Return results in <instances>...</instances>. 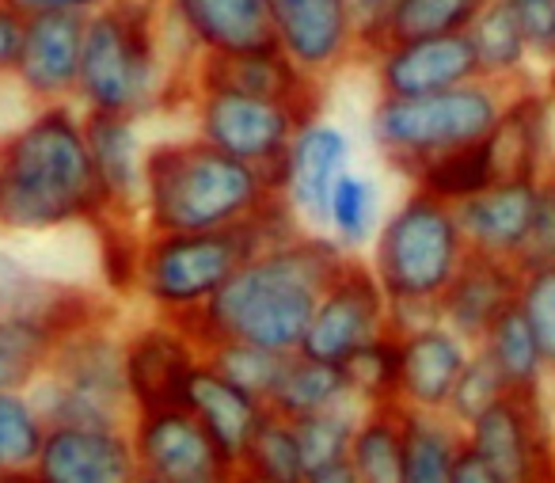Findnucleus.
Masks as SVG:
<instances>
[{"label":"nucleus","mask_w":555,"mask_h":483,"mask_svg":"<svg viewBox=\"0 0 555 483\" xmlns=\"http://www.w3.org/2000/svg\"><path fill=\"white\" fill-rule=\"evenodd\" d=\"M350 255L327 232H297L244 263L186 328L202 343H251L297 354L317 301Z\"/></svg>","instance_id":"1"},{"label":"nucleus","mask_w":555,"mask_h":483,"mask_svg":"<svg viewBox=\"0 0 555 483\" xmlns=\"http://www.w3.org/2000/svg\"><path fill=\"white\" fill-rule=\"evenodd\" d=\"M100 217L103 194L77 103L35 107L0 134V237H47Z\"/></svg>","instance_id":"2"},{"label":"nucleus","mask_w":555,"mask_h":483,"mask_svg":"<svg viewBox=\"0 0 555 483\" xmlns=\"http://www.w3.org/2000/svg\"><path fill=\"white\" fill-rule=\"evenodd\" d=\"M305 232L282 194L267 202L251 221L209 232H145L138 252V285L133 297L145 313L191 323L221 285L262 247Z\"/></svg>","instance_id":"3"},{"label":"nucleus","mask_w":555,"mask_h":483,"mask_svg":"<svg viewBox=\"0 0 555 483\" xmlns=\"http://www.w3.org/2000/svg\"><path fill=\"white\" fill-rule=\"evenodd\" d=\"M274 199L259 168L224 156L202 138H171L145 149V232H209L232 229Z\"/></svg>","instance_id":"4"},{"label":"nucleus","mask_w":555,"mask_h":483,"mask_svg":"<svg viewBox=\"0 0 555 483\" xmlns=\"http://www.w3.org/2000/svg\"><path fill=\"white\" fill-rule=\"evenodd\" d=\"M164 0H118L85 20L77 107L85 115H156L171 92Z\"/></svg>","instance_id":"5"},{"label":"nucleus","mask_w":555,"mask_h":483,"mask_svg":"<svg viewBox=\"0 0 555 483\" xmlns=\"http://www.w3.org/2000/svg\"><path fill=\"white\" fill-rule=\"evenodd\" d=\"M468 259L456 209L411 187L385 217L370 244V270L392 308V331L438 320V297Z\"/></svg>","instance_id":"6"},{"label":"nucleus","mask_w":555,"mask_h":483,"mask_svg":"<svg viewBox=\"0 0 555 483\" xmlns=\"http://www.w3.org/2000/svg\"><path fill=\"white\" fill-rule=\"evenodd\" d=\"M27 392L47 430H130L133 407L126 392L122 323L115 308L65 331L50 351L47 373Z\"/></svg>","instance_id":"7"},{"label":"nucleus","mask_w":555,"mask_h":483,"mask_svg":"<svg viewBox=\"0 0 555 483\" xmlns=\"http://www.w3.org/2000/svg\"><path fill=\"white\" fill-rule=\"evenodd\" d=\"M509 92L514 88L476 80V85L423 96V100L377 96L370 107V141L388 161V168L411 179L423 164L491 138Z\"/></svg>","instance_id":"8"},{"label":"nucleus","mask_w":555,"mask_h":483,"mask_svg":"<svg viewBox=\"0 0 555 483\" xmlns=\"http://www.w3.org/2000/svg\"><path fill=\"white\" fill-rule=\"evenodd\" d=\"M194 138L221 149L224 156L259 168L267 176L270 191L282 194L286 187V153L294 145L297 130L309 123V115L274 100L221 92V88H191Z\"/></svg>","instance_id":"9"},{"label":"nucleus","mask_w":555,"mask_h":483,"mask_svg":"<svg viewBox=\"0 0 555 483\" xmlns=\"http://www.w3.org/2000/svg\"><path fill=\"white\" fill-rule=\"evenodd\" d=\"M464 445L502 483H552L555 427L544 392H506L468 430Z\"/></svg>","instance_id":"10"},{"label":"nucleus","mask_w":555,"mask_h":483,"mask_svg":"<svg viewBox=\"0 0 555 483\" xmlns=\"http://www.w3.org/2000/svg\"><path fill=\"white\" fill-rule=\"evenodd\" d=\"M122 351L126 392H130L133 415L183 407L191 377L206 361V351L186 323L153 313H145L133 323H122Z\"/></svg>","instance_id":"11"},{"label":"nucleus","mask_w":555,"mask_h":483,"mask_svg":"<svg viewBox=\"0 0 555 483\" xmlns=\"http://www.w3.org/2000/svg\"><path fill=\"white\" fill-rule=\"evenodd\" d=\"M388 331H392V308H388L385 290L373 278L370 263L350 255L320 293L317 313H312V323L297 354L343 366L350 354L377 343Z\"/></svg>","instance_id":"12"},{"label":"nucleus","mask_w":555,"mask_h":483,"mask_svg":"<svg viewBox=\"0 0 555 483\" xmlns=\"http://www.w3.org/2000/svg\"><path fill=\"white\" fill-rule=\"evenodd\" d=\"M130 445L138 472L164 483H236V465L186 407L133 415Z\"/></svg>","instance_id":"13"},{"label":"nucleus","mask_w":555,"mask_h":483,"mask_svg":"<svg viewBox=\"0 0 555 483\" xmlns=\"http://www.w3.org/2000/svg\"><path fill=\"white\" fill-rule=\"evenodd\" d=\"M365 58L373 65L377 96H388V100H423V96L453 92V88L479 80L476 50L468 42V31L434 35V39L377 42Z\"/></svg>","instance_id":"14"},{"label":"nucleus","mask_w":555,"mask_h":483,"mask_svg":"<svg viewBox=\"0 0 555 483\" xmlns=\"http://www.w3.org/2000/svg\"><path fill=\"white\" fill-rule=\"evenodd\" d=\"M270 9L278 50L320 85L365 54L362 27L347 0H270Z\"/></svg>","instance_id":"15"},{"label":"nucleus","mask_w":555,"mask_h":483,"mask_svg":"<svg viewBox=\"0 0 555 483\" xmlns=\"http://www.w3.org/2000/svg\"><path fill=\"white\" fill-rule=\"evenodd\" d=\"M164 24L194 62L278 47L270 0H164Z\"/></svg>","instance_id":"16"},{"label":"nucleus","mask_w":555,"mask_h":483,"mask_svg":"<svg viewBox=\"0 0 555 483\" xmlns=\"http://www.w3.org/2000/svg\"><path fill=\"white\" fill-rule=\"evenodd\" d=\"M80 54H85V16H31L12 80L35 107L77 103Z\"/></svg>","instance_id":"17"},{"label":"nucleus","mask_w":555,"mask_h":483,"mask_svg":"<svg viewBox=\"0 0 555 483\" xmlns=\"http://www.w3.org/2000/svg\"><path fill=\"white\" fill-rule=\"evenodd\" d=\"M191 88H221V92L255 96V100H274L305 111L309 118H317L320 100H324L320 80L305 77L278 47L224 58H198L191 69Z\"/></svg>","instance_id":"18"},{"label":"nucleus","mask_w":555,"mask_h":483,"mask_svg":"<svg viewBox=\"0 0 555 483\" xmlns=\"http://www.w3.org/2000/svg\"><path fill=\"white\" fill-rule=\"evenodd\" d=\"M85 141H88V156H92L95 187L103 194V217L141 225L145 149H149L141 141V123L122 115H85Z\"/></svg>","instance_id":"19"},{"label":"nucleus","mask_w":555,"mask_h":483,"mask_svg":"<svg viewBox=\"0 0 555 483\" xmlns=\"http://www.w3.org/2000/svg\"><path fill=\"white\" fill-rule=\"evenodd\" d=\"M100 313H107V305H100L92 293L42 275L20 255L0 252V320L31 323L62 339L65 331L80 328Z\"/></svg>","instance_id":"20"},{"label":"nucleus","mask_w":555,"mask_h":483,"mask_svg":"<svg viewBox=\"0 0 555 483\" xmlns=\"http://www.w3.org/2000/svg\"><path fill=\"white\" fill-rule=\"evenodd\" d=\"M343 171H350L347 130L320 115L309 118L286 153V187H282V199L309 232H324L327 199Z\"/></svg>","instance_id":"21"},{"label":"nucleus","mask_w":555,"mask_h":483,"mask_svg":"<svg viewBox=\"0 0 555 483\" xmlns=\"http://www.w3.org/2000/svg\"><path fill=\"white\" fill-rule=\"evenodd\" d=\"M517 293H521V267L517 263L468 252V259L461 263L453 282L438 297V320L449 331H456L468 346H479L491 323L517 305Z\"/></svg>","instance_id":"22"},{"label":"nucleus","mask_w":555,"mask_h":483,"mask_svg":"<svg viewBox=\"0 0 555 483\" xmlns=\"http://www.w3.org/2000/svg\"><path fill=\"white\" fill-rule=\"evenodd\" d=\"M464 244L476 255L521 263L537 221V179H499L456 206Z\"/></svg>","instance_id":"23"},{"label":"nucleus","mask_w":555,"mask_h":483,"mask_svg":"<svg viewBox=\"0 0 555 483\" xmlns=\"http://www.w3.org/2000/svg\"><path fill=\"white\" fill-rule=\"evenodd\" d=\"M494 183L499 179H540L555 161L552 96L547 88H514L506 96L499 123L487 138Z\"/></svg>","instance_id":"24"},{"label":"nucleus","mask_w":555,"mask_h":483,"mask_svg":"<svg viewBox=\"0 0 555 483\" xmlns=\"http://www.w3.org/2000/svg\"><path fill=\"white\" fill-rule=\"evenodd\" d=\"M138 475L130 430H47L35 483H130Z\"/></svg>","instance_id":"25"},{"label":"nucleus","mask_w":555,"mask_h":483,"mask_svg":"<svg viewBox=\"0 0 555 483\" xmlns=\"http://www.w3.org/2000/svg\"><path fill=\"white\" fill-rule=\"evenodd\" d=\"M400 339V407L408 411H446L456 381L472 358V346L441 320L396 331Z\"/></svg>","instance_id":"26"},{"label":"nucleus","mask_w":555,"mask_h":483,"mask_svg":"<svg viewBox=\"0 0 555 483\" xmlns=\"http://www.w3.org/2000/svg\"><path fill=\"white\" fill-rule=\"evenodd\" d=\"M183 407L209 430V437L221 445V453L232 460V465H240L247 442H251L262 415H267V404H259L255 396L240 392L236 384L217 377L206 361H202V369L191 377V389H186Z\"/></svg>","instance_id":"27"},{"label":"nucleus","mask_w":555,"mask_h":483,"mask_svg":"<svg viewBox=\"0 0 555 483\" xmlns=\"http://www.w3.org/2000/svg\"><path fill=\"white\" fill-rule=\"evenodd\" d=\"M403 483H453L464 430L446 411H400Z\"/></svg>","instance_id":"28"},{"label":"nucleus","mask_w":555,"mask_h":483,"mask_svg":"<svg viewBox=\"0 0 555 483\" xmlns=\"http://www.w3.org/2000/svg\"><path fill=\"white\" fill-rule=\"evenodd\" d=\"M468 42L476 50L479 80H491L499 88H521L525 73H529L532 50L525 42L517 20L502 0H491L468 27Z\"/></svg>","instance_id":"29"},{"label":"nucleus","mask_w":555,"mask_h":483,"mask_svg":"<svg viewBox=\"0 0 555 483\" xmlns=\"http://www.w3.org/2000/svg\"><path fill=\"white\" fill-rule=\"evenodd\" d=\"M350 404L347 381H343V369L332 361H317L309 354H289L286 369L278 377V389L270 396V411L282 415V419L297 422L309 419V415L332 411V407Z\"/></svg>","instance_id":"30"},{"label":"nucleus","mask_w":555,"mask_h":483,"mask_svg":"<svg viewBox=\"0 0 555 483\" xmlns=\"http://www.w3.org/2000/svg\"><path fill=\"white\" fill-rule=\"evenodd\" d=\"M476 351L487 354L499 377L506 381L509 392H544L547 389V366L544 354H540V343L532 335L529 320H525L521 308H509L499 320L491 323V331L483 335V343Z\"/></svg>","instance_id":"31"},{"label":"nucleus","mask_w":555,"mask_h":483,"mask_svg":"<svg viewBox=\"0 0 555 483\" xmlns=\"http://www.w3.org/2000/svg\"><path fill=\"white\" fill-rule=\"evenodd\" d=\"M400 404L362 411L350 442V468L358 483H403V437H400Z\"/></svg>","instance_id":"32"},{"label":"nucleus","mask_w":555,"mask_h":483,"mask_svg":"<svg viewBox=\"0 0 555 483\" xmlns=\"http://www.w3.org/2000/svg\"><path fill=\"white\" fill-rule=\"evenodd\" d=\"M236 475H244L251 483H305L309 468H305L294 422L267 407L259 430L251 434L244 457H240Z\"/></svg>","instance_id":"33"},{"label":"nucleus","mask_w":555,"mask_h":483,"mask_svg":"<svg viewBox=\"0 0 555 483\" xmlns=\"http://www.w3.org/2000/svg\"><path fill=\"white\" fill-rule=\"evenodd\" d=\"M487 4H491V0H392V9H388L373 47H377V42H400V39L461 35L476 24V16ZM370 50H365V54H370Z\"/></svg>","instance_id":"34"},{"label":"nucleus","mask_w":555,"mask_h":483,"mask_svg":"<svg viewBox=\"0 0 555 483\" xmlns=\"http://www.w3.org/2000/svg\"><path fill=\"white\" fill-rule=\"evenodd\" d=\"M377 229H380L377 183H373L370 176H362V171H343L332 199H327L324 232L343 247V252L354 255L358 247L373 244Z\"/></svg>","instance_id":"35"},{"label":"nucleus","mask_w":555,"mask_h":483,"mask_svg":"<svg viewBox=\"0 0 555 483\" xmlns=\"http://www.w3.org/2000/svg\"><path fill=\"white\" fill-rule=\"evenodd\" d=\"M47 422L31 392H0V480H35Z\"/></svg>","instance_id":"36"},{"label":"nucleus","mask_w":555,"mask_h":483,"mask_svg":"<svg viewBox=\"0 0 555 483\" xmlns=\"http://www.w3.org/2000/svg\"><path fill=\"white\" fill-rule=\"evenodd\" d=\"M339 369L347 381L350 404H358L362 411L400 404V339H396V331L354 351Z\"/></svg>","instance_id":"37"},{"label":"nucleus","mask_w":555,"mask_h":483,"mask_svg":"<svg viewBox=\"0 0 555 483\" xmlns=\"http://www.w3.org/2000/svg\"><path fill=\"white\" fill-rule=\"evenodd\" d=\"M494 183V168H491V153H487V141L468 149H456L446 153L438 161L423 164V168L411 176L415 191H426L430 199L446 202V206H461V202L476 199L479 191Z\"/></svg>","instance_id":"38"},{"label":"nucleus","mask_w":555,"mask_h":483,"mask_svg":"<svg viewBox=\"0 0 555 483\" xmlns=\"http://www.w3.org/2000/svg\"><path fill=\"white\" fill-rule=\"evenodd\" d=\"M289 354L267 351V346L251 343H214L206 346V366L217 377H224L229 384H236L240 392L255 396L259 404H270L278 389V377L286 369Z\"/></svg>","instance_id":"39"},{"label":"nucleus","mask_w":555,"mask_h":483,"mask_svg":"<svg viewBox=\"0 0 555 483\" xmlns=\"http://www.w3.org/2000/svg\"><path fill=\"white\" fill-rule=\"evenodd\" d=\"M57 339L42 328L0 320V392H27L47 373Z\"/></svg>","instance_id":"40"},{"label":"nucleus","mask_w":555,"mask_h":483,"mask_svg":"<svg viewBox=\"0 0 555 483\" xmlns=\"http://www.w3.org/2000/svg\"><path fill=\"white\" fill-rule=\"evenodd\" d=\"M358 419H362V407L358 404H343L332 411L309 415V419H297V442H301V457L305 468H324L335 460H347L350 442H354Z\"/></svg>","instance_id":"41"},{"label":"nucleus","mask_w":555,"mask_h":483,"mask_svg":"<svg viewBox=\"0 0 555 483\" xmlns=\"http://www.w3.org/2000/svg\"><path fill=\"white\" fill-rule=\"evenodd\" d=\"M506 392L509 389H506V381L499 377V369L487 361L483 351H476V346H472V358H468V366H464L461 381H456L453 396H449L446 415L461 430H468L472 422H476L483 411H491V407L499 404Z\"/></svg>","instance_id":"42"},{"label":"nucleus","mask_w":555,"mask_h":483,"mask_svg":"<svg viewBox=\"0 0 555 483\" xmlns=\"http://www.w3.org/2000/svg\"><path fill=\"white\" fill-rule=\"evenodd\" d=\"M517 308L525 313L532 335H537L547 373L555 377V263L521 270V293H517Z\"/></svg>","instance_id":"43"},{"label":"nucleus","mask_w":555,"mask_h":483,"mask_svg":"<svg viewBox=\"0 0 555 483\" xmlns=\"http://www.w3.org/2000/svg\"><path fill=\"white\" fill-rule=\"evenodd\" d=\"M509 16L517 20L525 42L532 50V62H540L552 73L555 62V0H502Z\"/></svg>","instance_id":"44"},{"label":"nucleus","mask_w":555,"mask_h":483,"mask_svg":"<svg viewBox=\"0 0 555 483\" xmlns=\"http://www.w3.org/2000/svg\"><path fill=\"white\" fill-rule=\"evenodd\" d=\"M555 263V161L547 164V171L537 179V221H532V237L525 247L517 267H544Z\"/></svg>","instance_id":"45"},{"label":"nucleus","mask_w":555,"mask_h":483,"mask_svg":"<svg viewBox=\"0 0 555 483\" xmlns=\"http://www.w3.org/2000/svg\"><path fill=\"white\" fill-rule=\"evenodd\" d=\"M24 27L27 20L12 4L0 0V80H12V73H16L20 47H24Z\"/></svg>","instance_id":"46"},{"label":"nucleus","mask_w":555,"mask_h":483,"mask_svg":"<svg viewBox=\"0 0 555 483\" xmlns=\"http://www.w3.org/2000/svg\"><path fill=\"white\" fill-rule=\"evenodd\" d=\"M4 4H12V9H16L24 20L50 16V12H62V16H85L88 20V16H95V12L118 4V0H4Z\"/></svg>","instance_id":"47"},{"label":"nucleus","mask_w":555,"mask_h":483,"mask_svg":"<svg viewBox=\"0 0 555 483\" xmlns=\"http://www.w3.org/2000/svg\"><path fill=\"white\" fill-rule=\"evenodd\" d=\"M347 4H350V12H354L358 27H362L365 50H370L373 39H377V31H380V24H385L388 9H392V0H347Z\"/></svg>","instance_id":"48"},{"label":"nucleus","mask_w":555,"mask_h":483,"mask_svg":"<svg viewBox=\"0 0 555 483\" xmlns=\"http://www.w3.org/2000/svg\"><path fill=\"white\" fill-rule=\"evenodd\" d=\"M453 483H502V480L491 472V468L483 465V460L476 457V453H468V445H464V453H461V465H456Z\"/></svg>","instance_id":"49"},{"label":"nucleus","mask_w":555,"mask_h":483,"mask_svg":"<svg viewBox=\"0 0 555 483\" xmlns=\"http://www.w3.org/2000/svg\"><path fill=\"white\" fill-rule=\"evenodd\" d=\"M305 483H358V472L350 468V460H335V465L312 468V472L305 475Z\"/></svg>","instance_id":"50"},{"label":"nucleus","mask_w":555,"mask_h":483,"mask_svg":"<svg viewBox=\"0 0 555 483\" xmlns=\"http://www.w3.org/2000/svg\"><path fill=\"white\" fill-rule=\"evenodd\" d=\"M130 483H164V480H156V475H145V472H138Z\"/></svg>","instance_id":"51"},{"label":"nucleus","mask_w":555,"mask_h":483,"mask_svg":"<svg viewBox=\"0 0 555 483\" xmlns=\"http://www.w3.org/2000/svg\"><path fill=\"white\" fill-rule=\"evenodd\" d=\"M547 96H552V130H555V80H547Z\"/></svg>","instance_id":"52"},{"label":"nucleus","mask_w":555,"mask_h":483,"mask_svg":"<svg viewBox=\"0 0 555 483\" xmlns=\"http://www.w3.org/2000/svg\"><path fill=\"white\" fill-rule=\"evenodd\" d=\"M0 483H35V480H0Z\"/></svg>","instance_id":"53"},{"label":"nucleus","mask_w":555,"mask_h":483,"mask_svg":"<svg viewBox=\"0 0 555 483\" xmlns=\"http://www.w3.org/2000/svg\"><path fill=\"white\" fill-rule=\"evenodd\" d=\"M236 483H251V480H244V475H236Z\"/></svg>","instance_id":"54"},{"label":"nucleus","mask_w":555,"mask_h":483,"mask_svg":"<svg viewBox=\"0 0 555 483\" xmlns=\"http://www.w3.org/2000/svg\"><path fill=\"white\" fill-rule=\"evenodd\" d=\"M552 80H555V62H552Z\"/></svg>","instance_id":"55"},{"label":"nucleus","mask_w":555,"mask_h":483,"mask_svg":"<svg viewBox=\"0 0 555 483\" xmlns=\"http://www.w3.org/2000/svg\"><path fill=\"white\" fill-rule=\"evenodd\" d=\"M552 483H555V465H552Z\"/></svg>","instance_id":"56"}]
</instances>
